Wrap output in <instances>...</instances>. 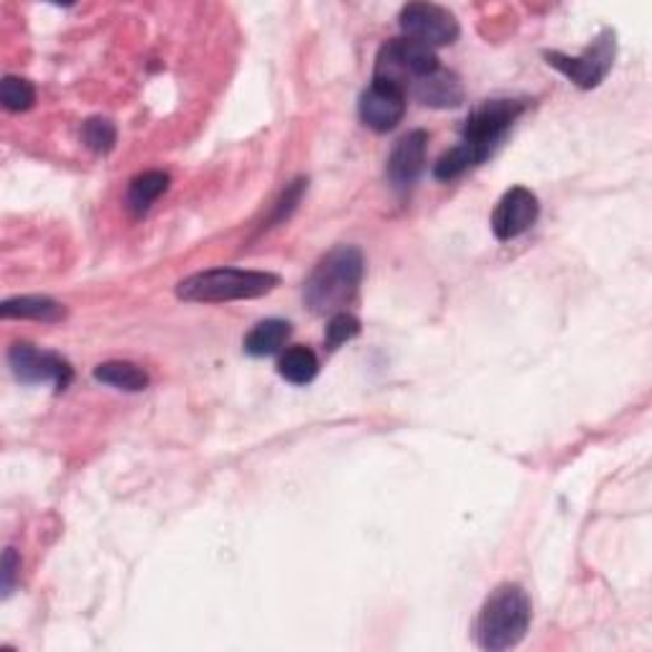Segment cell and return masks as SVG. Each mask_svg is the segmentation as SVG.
Here are the masks:
<instances>
[{
    "instance_id": "obj_5",
    "label": "cell",
    "mask_w": 652,
    "mask_h": 652,
    "mask_svg": "<svg viewBox=\"0 0 652 652\" xmlns=\"http://www.w3.org/2000/svg\"><path fill=\"white\" fill-rule=\"evenodd\" d=\"M614 57H617V33L612 29H604L592 41V47H586L584 53H578V57H566V53L561 51H548L546 61L553 69H558L561 75H566L576 87L594 89L604 82L606 75H610Z\"/></svg>"
},
{
    "instance_id": "obj_2",
    "label": "cell",
    "mask_w": 652,
    "mask_h": 652,
    "mask_svg": "<svg viewBox=\"0 0 652 652\" xmlns=\"http://www.w3.org/2000/svg\"><path fill=\"white\" fill-rule=\"evenodd\" d=\"M533 604L520 584H499L477 614L475 640L481 650L503 652L517 648L531 627Z\"/></svg>"
},
{
    "instance_id": "obj_10",
    "label": "cell",
    "mask_w": 652,
    "mask_h": 652,
    "mask_svg": "<svg viewBox=\"0 0 652 652\" xmlns=\"http://www.w3.org/2000/svg\"><path fill=\"white\" fill-rule=\"evenodd\" d=\"M426 148H428L426 130H410L408 136L396 143L386 166V176L392 189L406 192L418 182V176H421L426 168Z\"/></svg>"
},
{
    "instance_id": "obj_19",
    "label": "cell",
    "mask_w": 652,
    "mask_h": 652,
    "mask_svg": "<svg viewBox=\"0 0 652 652\" xmlns=\"http://www.w3.org/2000/svg\"><path fill=\"white\" fill-rule=\"evenodd\" d=\"M0 100L3 107L11 113H23L36 103V89L23 77H6L3 85H0Z\"/></svg>"
},
{
    "instance_id": "obj_9",
    "label": "cell",
    "mask_w": 652,
    "mask_h": 652,
    "mask_svg": "<svg viewBox=\"0 0 652 652\" xmlns=\"http://www.w3.org/2000/svg\"><path fill=\"white\" fill-rule=\"evenodd\" d=\"M538 214H541L538 196L531 189H525V186H513L510 192L503 194V200L497 202V207L493 212L495 237L503 240V243L520 237L523 232H528L535 225Z\"/></svg>"
},
{
    "instance_id": "obj_8",
    "label": "cell",
    "mask_w": 652,
    "mask_h": 652,
    "mask_svg": "<svg viewBox=\"0 0 652 652\" xmlns=\"http://www.w3.org/2000/svg\"><path fill=\"white\" fill-rule=\"evenodd\" d=\"M8 364H11L16 378L26 382V386L53 382V388L59 392L67 390L71 378H75V372H71L65 357L53 352H39L36 347L26 342H18L11 347V352H8Z\"/></svg>"
},
{
    "instance_id": "obj_11",
    "label": "cell",
    "mask_w": 652,
    "mask_h": 652,
    "mask_svg": "<svg viewBox=\"0 0 652 652\" xmlns=\"http://www.w3.org/2000/svg\"><path fill=\"white\" fill-rule=\"evenodd\" d=\"M406 95L400 89L372 82L360 97V120L374 133H388L403 120Z\"/></svg>"
},
{
    "instance_id": "obj_15",
    "label": "cell",
    "mask_w": 652,
    "mask_h": 652,
    "mask_svg": "<svg viewBox=\"0 0 652 652\" xmlns=\"http://www.w3.org/2000/svg\"><path fill=\"white\" fill-rule=\"evenodd\" d=\"M487 158L489 154H485V150L471 146V143L467 140H461L459 146L446 150V154L436 160L434 176L439 178V182H451V178H459L464 172H469V168L485 164Z\"/></svg>"
},
{
    "instance_id": "obj_12",
    "label": "cell",
    "mask_w": 652,
    "mask_h": 652,
    "mask_svg": "<svg viewBox=\"0 0 652 652\" xmlns=\"http://www.w3.org/2000/svg\"><path fill=\"white\" fill-rule=\"evenodd\" d=\"M410 93L416 95V100L421 105L439 107V110L459 107L464 103V87L459 82V77L444 67L436 69L434 75L418 79Z\"/></svg>"
},
{
    "instance_id": "obj_4",
    "label": "cell",
    "mask_w": 652,
    "mask_h": 652,
    "mask_svg": "<svg viewBox=\"0 0 652 652\" xmlns=\"http://www.w3.org/2000/svg\"><path fill=\"white\" fill-rule=\"evenodd\" d=\"M436 69H441V61L434 49L400 36V39H390L380 47L372 82L400 89L408 97L418 79L434 75Z\"/></svg>"
},
{
    "instance_id": "obj_23",
    "label": "cell",
    "mask_w": 652,
    "mask_h": 652,
    "mask_svg": "<svg viewBox=\"0 0 652 652\" xmlns=\"http://www.w3.org/2000/svg\"><path fill=\"white\" fill-rule=\"evenodd\" d=\"M18 568H21V558L16 556L13 548H8L3 553V596H11L13 582H16V571Z\"/></svg>"
},
{
    "instance_id": "obj_7",
    "label": "cell",
    "mask_w": 652,
    "mask_h": 652,
    "mask_svg": "<svg viewBox=\"0 0 652 652\" xmlns=\"http://www.w3.org/2000/svg\"><path fill=\"white\" fill-rule=\"evenodd\" d=\"M400 29L406 39L424 43L428 49L451 47L459 39L457 16L436 3H408L400 11Z\"/></svg>"
},
{
    "instance_id": "obj_16",
    "label": "cell",
    "mask_w": 652,
    "mask_h": 652,
    "mask_svg": "<svg viewBox=\"0 0 652 652\" xmlns=\"http://www.w3.org/2000/svg\"><path fill=\"white\" fill-rule=\"evenodd\" d=\"M3 319H36V321H61L65 306L49 296H18L8 299L0 306Z\"/></svg>"
},
{
    "instance_id": "obj_17",
    "label": "cell",
    "mask_w": 652,
    "mask_h": 652,
    "mask_svg": "<svg viewBox=\"0 0 652 652\" xmlns=\"http://www.w3.org/2000/svg\"><path fill=\"white\" fill-rule=\"evenodd\" d=\"M279 374L291 386H309L319 374V357L309 347L296 344L285 350L279 360Z\"/></svg>"
},
{
    "instance_id": "obj_13",
    "label": "cell",
    "mask_w": 652,
    "mask_h": 652,
    "mask_svg": "<svg viewBox=\"0 0 652 652\" xmlns=\"http://www.w3.org/2000/svg\"><path fill=\"white\" fill-rule=\"evenodd\" d=\"M291 324L283 319H265L253 327V332L245 337V352L253 357H271L281 352V347L289 342Z\"/></svg>"
},
{
    "instance_id": "obj_3",
    "label": "cell",
    "mask_w": 652,
    "mask_h": 652,
    "mask_svg": "<svg viewBox=\"0 0 652 652\" xmlns=\"http://www.w3.org/2000/svg\"><path fill=\"white\" fill-rule=\"evenodd\" d=\"M281 279L265 271H243V267H214L194 273L176 285V296L189 303H225L243 299H261L271 293Z\"/></svg>"
},
{
    "instance_id": "obj_18",
    "label": "cell",
    "mask_w": 652,
    "mask_h": 652,
    "mask_svg": "<svg viewBox=\"0 0 652 652\" xmlns=\"http://www.w3.org/2000/svg\"><path fill=\"white\" fill-rule=\"evenodd\" d=\"M168 182H172V178H168L166 172L138 174L128 186V196H125V204H128V210L133 214L148 212L150 204H154L158 196L168 189Z\"/></svg>"
},
{
    "instance_id": "obj_20",
    "label": "cell",
    "mask_w": 652,
    "mask_h": 652,
    "mask_svg": "<svg viewBox=\"0 0 652 652\" xmlns=\"http://www.w3.org/2000/svg\"><path fill=\"white\" fill-rule=\"evenodd\" d=\"M85 143L89 148L95 150V154H110L115 148V140H118V130H115L113 120L107 118H89L85 123Z\"/></svg>"
},
{
    "instance_id": "obj_6",
    "label": "cell",
    "mask_w": 652,
    "mask_h": 652,
    "mask_svg": "<svg viewBox=\"0 0 652 652\" xmlns=\"http://www.w3.org/2000/svg\"><path fill=\"white\" fill-rule=\"evenodd\" d=\"M525 110L523 103L517 100H487L479 107H475V113L469 115L467 123H464L461 130V140L471 143L485 150V154L493 156L495 148L499 146V140L505 138V133L513 128V123L520 118Z\"/></svg>"
},
{
    "instance_id": "obj_21",
    "label": "cell",
    "mask_w": 652,
    "mask_h": 652,
    "mask_svg": "<svg viewBox=\"0 0 652 652\" xmlns=\"http://www.w3.org/2000/svg\"><path fill=\"white\" fill-rule=\"evenodd\" d=\"M362 332V324L360 319L347 314V311H339L332 319H329L327 324V347L329 350H339V347L352 342V339Z\"/></svg>"
},
{
    "instance_id": "obj_14",
    "label": "cell",
    "mask_w": 652,
    "mask_h": 652,
    "mask_svg": "<svg viewBox=\"0 0 652 652\" xmlns=\"http://www.w3.org/2000/svg\"><path fill=\"white\" fill-rule=\"evenodd\" d=\"M95 380L103 382V386H110L115 390H125V392H140L148 388V372L138 368V364L123 362V360L97 364Z\"/></svg>"
},
{
    "instance_id": "obj_1",
    "label": "cell",
    "mask_w": 652,
    "mask_h": 652,
    "mask_svg": "<svg viewBox=\"0 0 652 652\" xmlns=\"http://www.w3.org/2000/svg\"><path fill=\"white\" fill-rule=\"evenodd\" d=\"M364 275L362 250L354 245H339L321 257L303 285V301L314 314H339L360 291Z\"/></svg>"
},
{
    "instance_id": "obj_22",
    "label": "cell",
    "mask_w": 652,
    "mask_h": 652,
    "mask_svg": "<svg viewBox=\"0 0 652 652\" xmlns=\"http://www.w3.org/2000/svg\"><path fill=\"white\" fill-rule=\"evenodd\" d=\"M306 186H309L306 178H296V182H291V186H285V192L279 200V204H275V212L271 217L273 225H275V222H283V220L291 217V212L299 207V202H301L303 192H306Z\"/></svg>"
}]
</instances>
